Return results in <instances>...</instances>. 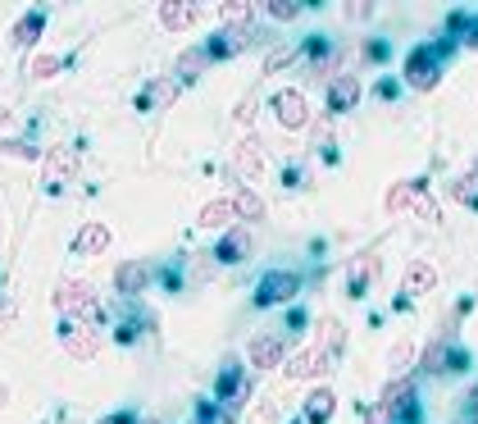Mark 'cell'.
<instances>
[{"mask_svg": "<svg viewBox=\"0 0 478 424\" xmlns=\"http://www.w3.org/2000/svg\"><path fill=\"white\" fill-rule=\"evenodd\" d=\"M55 306L64 311V320H73V324H92V329L105 324V306L96 301L92 283H60L55 288Z\"/></svg>", "mask_w": 478, "mask_h": 424, "instance_id": "1", "label": "cell"}, {"mask_svg": "<svg viewBox=\"0 0 478 424\" xmlns=\"http://www.w3.org/2000/svg\"><path fill=\"white\" fill-rule=\"evenodd\" d=\"M378 406H383V411H392L396 420L415 424V379H410V374H401V379H387V383H383V397H378Z\"/></svg>", "mask_w": 478, "mask_h": 424, "instance_id": "4", "label": "cell"}, {"mask_svg": "<svg viewBox=\"0 0 478 424\" xmlns=\"http://www.w3.org/2000/svg\"><path fill=\"white\" fill-rule=\"evenodd\" d=\"M232 165H237V174H242V178L260 174V169H264V151H260V137L237 142V151H232Z\"/></svg>", "mask_w": 478, "mask_h": 424, "instance_id": "17", "label": "cell"}, {"mask_svg": "<svg viewBox=\"0 0 478 424\" xmlns=\"http://www.w3.org/2000/svg\"><path fill=\"white\" fill-rule=\"evenodd\" d=\"M146 424H159V420H146Z\"/></svg>", "mask_w": 478, "mask_h": 424, "instance_id": "47", "label": "cell"}, {"mask_svg": "<svg viewBox=\"0 0 478 424\" xmlns=\"http://www.w3.org/2000/svg\"><path fill=\"white\" fill-rule=\"evenodd\" d=\"M410 361H415V342H406V338H401V342L392 347V356H387V365H392V374H396V379H401V374L410 370Z\"/></svg>", "mask_w": 478, "mask_h": 424, "instance_id": "30", "label": "cell"}, {"mask_svg": "<svg viewBox=\"0 0 478 424\" xmlns=\"http://www.w3.org/2000/svg\"><path fill=\"white\" fill-rule=\"evenodd\" d=\"M355 101H361V78L355 73L328 78V114H346V110H355Z\"/></svg>", "mask_w": 478, "mask_h": 424, "instance_id": "11", "label": "cell"}, {"mask_svg": "<svg viewBox=\"0 0 478 424\" xmlns=\"http://www.w3.org/2000/svg\"><path fill=\"white\" fill-rule=\"evenodd\" d=\"M146 283H150V269H146V260H124V265H118L114 288L124 292V297H137V292H146Z\"/></svg>", "mask_w": 478, "mask_h": 424, "instance_id": "15", "label": "cell"}, {"mask_svg": "<svg viewBox=\"0 0 478 424\" xmlns=\"http://www.w3.org/2000/svg\"><path fill=\"white\" fill-rule=\"evenodd\" d=\"M178 96V83L174 78H165V83H150L142 96H137V110H159V105H169Z\"/></svg>", "mask_w": 478, "mask_h": 424, "instance_id": "23", "label": "cell"}, {"mask_svg": "<svg viewBox=\"0 0 478 424\" xmlns=\"http://www.w3.org/2000/svg\"><path fill=\"white\" fill-rule=\"evenodd\" d=\"M419 192H424V183H419V178H415V183H396V187L387 192V210L396 215V210L415 206V201H419Z\"/></svg>", "mask_w": 478, "mask_h": 424, "instance_id": "26", "label": "cell"}, {"mask_svg": "<svg viewBox=\"0 0 478 424\" xmlns=\"http://www.w3.org/2000/svg\"><path fill=\"white\" fill-rule=\"evenodd\" d=\"M14 315H19V311H14V301H10V297H0V333H10V329H14Z\"/></svg>", "mask_w": 478, "mask_h": 424, "instance_id": "37", "label": "cell"}, {"mask_svg": "<svg viewBox=\"0 0 478 424\" xmlns=\"http://www.w3.org/2000/svg\"><path fill=\"white\" fill-rule=\"evenodd\" d=\"M196 5H187V0H165V5H159V23H165L169 32H182V28H191L196 23Z\"/></svg>", "mask_w": 478, "mask_h": 424, "instance_id": "19", "label": "cell"}, {"mask_svg": "<svg viewBox=\"0 0 478 424\" xmlns=\"http://www.w3.org/2000/svg\"><path fill=\"white\" fill-rule=\"evenodd\" d=\"M196 424H232V411L201 397V402H196Z\"/></svg>", "mask_w": 478, "mask_h": 424, "instance_id": "28", "label": "cell"}, {"mask_svg": "<svg viewBox=\"0 0 478 424\" xmlns=\"http://www.w3.org/2000/svg\"><path fill=\"white\" fill-rule=\"evenodd\" d=\"M251 42H255V23L251 28H219L206 42V51H210V60H232V55H242Z\"/></svg>", "mask_w": 478, "mask_h": 424, "instance_id": "9", "label": "cell"}, {"mask_svg": "<svg viewBox=\"0 0 478 424\" xmlns=\"http://www.w3.org/2000/svg\"><path fill=\"white\" fill-rule=\"evenodd\" d=\"M292 424H301V420H292Z\"/></svg>", "mask_w": 478, "mask_h": 424, "instance_id": "49", "label": "cell"}, {"mask_svg": "<svg viewBox=\"0 0 478 424\" xmlns=\"http://www.w3.org/2000/svg\"><path fill=\"white\" fill-rule=\"evenodd\" d=\"M451 197L478 210V174H465V178H456V183H451Z\"/></svg>", "mask_w": 478, "mask_h": 424, "instance_id": "31", "label": "cell"}, {"mask_svg": "<svg viewBox=\"0 0 478 424\" xmlns=\"http://www.w3.org/2000/svg\"><path fill=\"white\" fill-rule=\"evenodd\" d=\"M60 69H64V55H46V51H42V55L28 60V73H36V78H55Z\"/></svg>", "mask_w": 478, "mask_h": 424, "instance_id": "29", "label": "cell"}, {"mask_svg": "<svg viewBox=\"0 0 478 424\" xmlns=\"http://www.w3.org/2000/svg\"><path fill=\"white\" fill-rule=\"evenodd\" d=\"M264 14H269V19H278V23H288V19H296V14H301V5H296V0H269Z\"/></svg>", "mask_w": 478, "mask_h": 424, "instance_id": "33", "label": "cell"}, {"mask_svg": "<svg viewBox=\"0 0 478 424\" xmlns=\"http://www.w3.org/2000/svg\"><path fill=\"white\" fill-rule=\"evenodd\" d=\"M474 174H478V160H474Z\"/></svg>", "mask_w": 478, "mask_h": 424, "instance_id": "48", "label": "cell"}, {"mask_svg": "<svg viewBox=\"0 0 478 424\" xmlns=\"http://www.w3.org/2000/svg\"><path fill=\"white\" fill-rule=\"evenodd\" d=\"M328 352H324V347H305V352H296L283 370H288V379H319V374H324L328 370Z\"/></svg>", "mask_w": 478, "mask_h": 424, "instance_id": "12", "label": "cell"}, {"mask_svg": "<svg viewBox=\"0 0 478 424\" xmlns=\"http://www.w3.org/2000/svg\"><path fill=\"white\" fill-rule=\"evenodd\" d=\"M365 55H369V60H383V55H387V46H383V42H369V46H365Z\"/></svg>", "mask_w": 478, "mask_h": 424, "instance_id": "43", "label": "cell"}, {"mask_svg": "<svg viewBox=\"0 0 478 424\" xmlns=\"http://www.w3.org/2000/svg\"><path fill=\"white\" fill-rule=\"evenodd\" d=\"M465 46H474L478 51V14L469 19V28H465Z\"/></svg>", "mask_w": 478, "mask_h": 424, "instance_id": "41", "label": "cell"}, {"mask_svg": "<svg viewBox=\"0 0 478 424\" xmlns=\"http://www.w3.org/2000/svg\"><path fill=\"white\" fill-rule=\"evenodd\" d=\"M96 424H137V415H133V411H114V415H105V420H96Z\"/></svg>", "mask_w": 478, "mask_h": 424, "instance_id": "40", "label": "cell"}, {"mask_svg": "<svg viewBox=\"0 0 478 424\" xmlns=\"http://www.w3.org/2000/svg\"><path fill=\"white\" fill-rule=\"evenodd\" d=\"M469 402H474V415H478V388H474V397H469Z\"/></svg>", "mask_w": 478, "mask_h": 424, "instance_id": "45", "label": "cell"}, {"mask_svg": "<svg viewBox=\"0 0 478 424\" xmlns=\"http://www.w3.org/2000/svg\"><path fill=\"white\" fill-rule=\"evenodd\" d=\"M5 397H10V393H5V388H0V406H5Z\"/></svg>", "mask_w": 478, "mask_h": 424, "instance_id": "46", "label": "cell"}, {"mask_svg": "<svg viewBox=\"0 0 478 424\" xmlns=\"http://www.w3.org/2000/svg\"><path fill=\"white\" fill-rule=\"evenodd\" d=\"M374 274H378V260H374V256H361V260L351 265L346 292H351V297H365V288H369V279H374Z\"/></svg>", "mask_w": 478, "mask_h": 424, "instance_id": "21", "label": "cell"}, {"mask_svg": "<svg viewBox=\"0 0 478 424\" xmlns=\"http://www.w3.org/2000/svg\"><path fill=\"white\" fill-rule=\"evenodd\" d=\"M206 64H210V51H206V46H187V51L178 55V78H182V83H191Z\"/></svg>", "mask_w": 478, "mask_h": 424, "instance_id": "25", "label": "cell"}, {"mask_svg": "<svg viewBox=\"0 0 478 424\" xmlns=\"http://www.w3.org/2000/svg\"><path fill=\"white\" fill-rule=\"evenodd\" d=\"M0 156H19V160H36V146L14 142V137H0Z\"/></svg>", "mask_w": 478, "mask_h": 424, "instance_id": "35", "label": "cell"}, {"mask_svg": "<svg viewBox=\"0 0 478 424\" xmlns=\"http://www.w3.org/2000/svg\"><path fill=\"white\" fill-rule=\"evenodd\" d=\"M251 247H255V233H251V228H228V233L219 238V247H215V260H219V265H242V260L251 256Z\"/></svg>", "mask_w": 478, "mask_h": 424, "instance_id": "10", "label": "cell"}, {"mask_svg": "<svg viewBox=\"0 0 478 424\" xmlns=\"http://www.w3.org/2000/svg\"><path fill=\"white\" fill-rule=\"evenodd\" d=\"M301 292V274H292V269H269V274L260 279L255 288V306L264 311V306H283Z\"/></svg>", "mask_w": 478, "mask_h": 424, "instance_id": "3", "label": "cell"}, {"mask_svg": "<svg viewBox=\"0 0 478 424\" xmlns=\"http://www.w3.org/2000/svg\"><path fill=\"white\" fill-rule=\"evenodd\" d=\"M109 251V228L101 219L83 224L77 228V238H73V256H105Z\"/></svg>", "mask_w": 478, "mask_h": 424, "instance_id": "13", "label": "cell"}, {"mask_svg": "<svg viewBox=\"0 0 478 424\" xmlns=\"http://www.w3.org/2000/svg\"><path fill=\"white\" fill-rule=\"evenodd\" d=\"M428 374H442V370H451V347H447V338H433L428 347H424V361H419Z\"/></svg>", "mask_w": 478, "mask_h": 424, "instance_id": "24", "label": "cell"}, {"mask_svg": "<svg viewBox=\"0 0 478 424\" xmlns=\"http://www.w3.org/2000/svg\"><path fill=\"white\" fill-rule=\"evenodd\" d=\"M42 178H46V187L51 192H60L64 183H73V174H77V151L73 146H51L46 156H42Z\"/></svg>", "mask_w": 478, "mask_h": 424, "instance_id": "7", "label": "cell"}, {"mask_svg": "<svg viewBox=\"0 0 478 424\" xmlns=\"http://www.w3.org/2000/svg\"><path fill=\"white\" fill-rule=\"evenodd\" d=\"M273 114H278V124H283L288 133L310 128V105H305V92H296V87H283L273 96Z\"/></svg>", "mask_w": 478, "mask_h": 424, "instance_id": "6", "label": "cell"}, {"mask_svg": "<svg viewBox=\"0 0 478 424\" xmlns=\"http://www.w3.org/2000/svg\"><path fill=\"white\" fill-rule=\"evenodd\" d=\"M392 420H396V415L383 411V406H369V411H365V424H392Z\"/></svg>", "mask_w": 478, "mask_h": 424, "instance_id": "38", "label": "cell"}, {"mask_svg": "<svg viewBox=\"0 0 478 424\" xmlns=\"http://www.w3.org/2000/svg\"><path fill=\"white\" fill-rule=\"evenodd\" d=\"M433 283H437V269H433L428 260H415V265L406 269V292H410V297L433 292Z\"/></svg>", "mask_w": 478, "mask_h": 424, "instance_id": "22", "label": "cell"}, {"mask_svg": "<svg viewBox=\"0 0 478 424\" xmlns=\"http://www.w3.org/2000/svg\"><path fill=\"white\" fill-rule=\"evenodd\" d=\"M255 96H242V105H237V119H242V124H251V114H255Z\"/></svg>", "mask_w": 478, "mask_h": 424, "instance_id": "39", "label": "cell"}, {"mask_svg": "<svg viewBox=\"0 0 478 424\" xmlns=\"http://www.w3.org/2000/svg\"><path fill=\"white\" fill-rule=\"evenodd\" d=\"M60 342H64V352H69L73 361H92V356L101 352V338H96L92 324H73V320H64V324H60Z\"/></svg>", "mask_w": 478, "mask_h": 424, "instance_id": "8", "label": "cell"}, {"mask_svg": "<svg viewBox=\"0 0 478 424\" xmlns=\"http://www.w3.org/2000/svg\"><path fill=\"white\" fill-rule=\"evenodd\" d=\"M451 46L447 42H428V46H415L410 55H406V83L415 87V92H433L437 87V78H442V55H447Z\"/></svg>", "mask_w": 478, "mask_h": 424, "instance_id": "2", "label": "cell"}, {"mask_svg": "<svg viewBox=\"0 0 478 424\" xmlns=\"http://www.w3.org/2000/svg\"><path fill=\"white\" fill-rule=\"evenodd\" d=\"M346 14H351V19H369L374 5H369V0H365V5H346Z\"/></svg>", "mask_w": 478, "mask_h": 424, "instance_id": "42", "label": "cell"}, {"mask_svg": "<svg viewBox=\"0 0 478 424\" xmlns=\"http://www.w3.org/2000/svg\"><path fill=\"white\" fill-rule=\"evenodd\" d=\"M296 55H301V46H273V51H269V60H264V73H278L283 64H292Z\"/></svg>", "mask_w": 478, "mask_h": 424, "instance_id": "32", "label": "cell"}, {"mask_svg": "<svg viewBox=\"0 0 478 424\" xmlns=\"http://www.w3.org/2000/svg\"><path fill=\"white\" fill-rule=\"evenodd\" d=\"M42 28H46V10H28L19 23H14V32H10V42L19 46V51H28L36 37H42Z\"/></svg>", "mask_w": 478, "mask_h": 424, "instance_id": "18", "label": "cell"}, {"mask_svg": "<svg viewBox=\"0 0 478 424\" xmlns=\"http://www.w3.org/2000/svg\"><path fill=\"white\" fill-rule=\"evenodd\" d=\"M342 342H346L342 324H337V320H324V352H328V356H337V352H342Z\"/></svg>", "mask_w": 478, "mask_h": 424, "instance_id": "34", "label": "cell"}, {"mask_svg": "<svg viewBox=\"0 0 478 424\" xmlns=\"http://www.w3.org/2000/svg\"><path fill=\"white\" fill-rule=\"evenodd\" d=\"M333 411H337L333 388H314V393L305 397V424H328V420H333Z\"/></svg>", "mask_w": 478, "mask_h": 424, "instance_id": "20", "label": "cell"}, {"mask_svg": "<svg viewBox=\"0 0 478 424\" xmlns=\"http://www.w3.org/2000/svg\"><path fill=\"white\" fill-rule=\"evenodd\" d=\"M247 356H251V365H255V370H273V365H283V338H273V333L251 338Z\"/></svg>", "mask_w": 478, "mask_h": 424, "instance_id": "14", "label": "cell"}, {"mask_svg": "<svg viewBox=\"0 0 478 424\" xmlns=\"http://www.w3.org/2000/svg\"><path fill=\"white\" fill-rule=\"evenodd\" d=\"M232 219H237V201L232 197H219V201H206L201 206V219H196V224H201V228H223V233H228Z\"/></svg>", "mask_w": 478, "mask_h": 424, "instance_id": "16", "label": "cell"}, {"mask_svg": "<svg viewBox=\"0 0 478 424\" xmlns=\"http://www.w3.org/2000/svg\"><path fill=\"white\" fill-rule=\"evenodd\" d=\"M456 424H478V415H469V420H456Z\"/></svg>", "mask_w": 478, "mask_h": 424, "instance_id": "44", "label": "cell"}, {"mask_svg": "<svg viewBox=\"0 0 478 424\" xmlns=\"http://www.w3.org/2000/svg\"><path fill=\"white\" fill-rule=\"evenodd\" d=\"M237 219H264V201L255 197V192L251 187H242V192H237Z\"/></svg>", "mask_w": 478, "mask_h": 424, "instance_id": "27", "label": "cell"}, {"mask_svg": "<svg viewBox=\"0 0 478 424\" xmlns=\"http://www.w3.org/2000/svg\"><path fill=\"white\" fill-rule=\"evenodd\" d=\"M415 215H419V219H428V224H433V219H442V215H437V201H433V197H424V192H419V201H415Z\"/></svg>", "mask_w": 478, "mask_h": 424, "instance_id": "36", "label": "cell"}, {"mask_svg": "<svg viewBox=\"0 0 478 424\" xmlns=\"http://www.w3.org/2000/svg\"><path fill=\"white\" fill-rule=\"evenodd\" d=\"M215 393L219 402L232 411V406H242L247 393H251V379H247V365H237V361H223L219 365V379H215Z\"/></svg>", "mask_w": 478, "mask_h": 424, "instance_id": "5", "label": "cell"}]
</instances>
